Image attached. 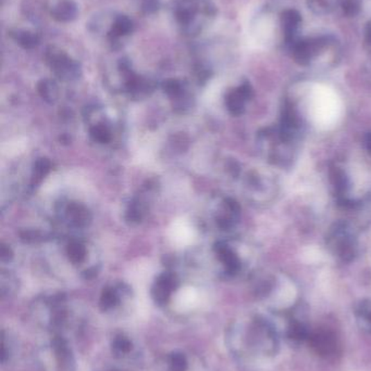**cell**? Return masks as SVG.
I'll use <instances>...</instances> for the list:
<instances>
[{"mask_svg":"<svg viewBox=\"0 0 371 371\" xmlns=\"http://www.w3.org/2000/svg\"><path fill=\"white\" fill-rule=\"evenodd\" d=\"M359 319L361 321L359 326L366 332H368L369 334H371V309L361 311Z\"/></svg>","mask_w":371,"mask_h":371,"instance_id":"44dd1931","label":"cell"},{"mask_svg":"<svg viewBox=\"0 0 371 371\" xmlns=\"http://www.w3.org/2000/svg\"><path fill=\"white\" fill-rule=\"evenodd\" d=\"M10 37L15 40V43L18 44L20 47L24 49H33L40 45V36L34 32L30 30H20V28H15L9 32Z\"/></svg>","mask_w":371,"mask_h":371,"instance_id":"4fadbf2b","label":"cell"},{"mask_svg":"<svg viewBox=\"0 0 371 371\" xmlns=\"http://www.w3.org/2000/svg\"><path fill=\"white\" fill-rule=\"evenodd\" d=\"M139 9L145 15H153L160 7V0H137Z\"/></svg>","mask_w":371,"mask_h":371,"instance_id":"ac0fdd59","label":"cell"},{"mask_svg":"<svg viewBox=\"0 0 371 371\" xmlns=\"http://www.w3.org/2000/svg\"><path fill=\"white\" fill-rule=\"evenodd\" d=\"M18 352V343L15 340V336L10 332L3 330V356H1V363L3 366L9 364L17 356Z\"/></svg>","mask_w":371,"mask_h":371,"instance_id":"5bb4252c","label":"cell"},{"mask_svg":"<svg viewBox=\"0 0 371 371\" xmlns=\"http://www.w3.org/2000/svg\"><path fill=\"white\" fill-rule=\"evenodd\" d=\"M33 321L47 336H59L72 341L83 330L81 315L67 304L42 302L33 309Z\"/></svg>","mask_w":371,"mask_h":371,"instance_id":"7a4b0ae2","label":"cell"},{"mask_svg":"<svg viewBox=\"0 0 371 371\" xmlns=\"http://www.w3.org/2000/svg\"><path fill=\"white\" fill-rule=\"evenodd\" d=\"M361 0H343L342 8L347 15H356L361 10Z\"/></svg>","mask_w":371,"mask_h":371,"instance_id":"d6986e66","label":"cell"},{"mask_svg":"<svg viewBox=\"0 0 371 371\" xmlns=\"http://www.w3.org/2000/svg\"><path fill=\"white\" fill-rule=\"evenodd\" d=\"M78 7L74 0H59L51 9V18L57 22L67 23L76 20Z\"/></svg>","mask_w":371,"mask_h":371,"instance_id":"7c38bea8","label":"cell"},{"mask_svg":"<svg viewBox=\"0 0 371 371\" xmlns=\"http://www.w3.org/2000/svg\"><path fill=\"white\" fill-rule=\"evenodd\" d=\"M169 237L172 244L183 248L189 246L195 239V231L192 225L184 219H175L169 228Z\"/></svg>","mask_w":371,"mask_h":371,"instance_id":"30bf717a","label":"cell"},{"mask_svg":"<svg viewBox=\"0 0 371 371\" xmlns=\"http://www.w3.org/2000/svg\"><path fill=\"white\" fill-rule=\"evenodd\" d=\"M200 292L195 287L184 286L178 289L167 298L168 309L178 318H187L204 307Z\"/></svg>","mask_w":371,"mask_h":371,"instance_id":"8992f818","label":"cell"},{"mask_svg":"<svg viewBox=\"0 0 371 371\" xmlns=\"http://www.w3.org/2000/svg\"><path fill=\"white\" fill-rule=\"evenodd\" d=\"M38 371H78V359L72 341L59 336H47L34 354Z\"/></svg>","mask_w":371,"mask_h":371,"instance_id":"3957f363","label":"cell"},{"mask_svg":"<svg viewBox=\"0 0 371 371\" xmlns=\"http://www.w3.org/2000/svg\"><path fill=\"white\" fill-rule=\"evenodd\" d=\"M109 350L116 361L133 364L141 361L143 349L137 338L128 332H114L109 340Z\"/></svg>","mask_w":371,"mask_h":371,"instance_id":"52a82bcc","label":"cell"},{"mask_svg":"<svg viewBox=\"0 0 371 371\" xmlns=\"http://www.w3.org/2000/svg\"><path fill=\"white\" fill-rule=\"evenodd\" d=\"M309 344L319 356L334 357L340 353L341 344L336 332L329 327H320L309 332Z\"/></svg>","mask_w":371,"mask_h":371,"instance_id":"9c48e42d","label":"cell"},{"mask_svg":"<svg viewBox=\"0 0 371 371\" xmlns=\"http://www.w3.org/2000/svg\"><path fill=\"white\" fill-rule=\"evenodd\" d=\"M342 102L332 89L325 86L313 88L309 100V116L316 126L330 129L342 116Z\"/></svg>","mask_w":371,"mask_h":371,"instance_id":"277c9868","label":"cell"},{"mask_svg":"<svg viewBox=\"0 0 371 371\" xmlns=\"http://www.w3.org/2000/svg\"><path fill=\"white\" fill-rule=\"evenodd\" d=\"M227 347L234 356L248 359L273 351L275 332L270 325L260 320L240 321L231 325L227 334Z\"/></svg>","mask_w":371,"mask_h":371,"instance_id":"6da1fadb","label":"cell"},{"mask_svg":"<svg viewBox=\"0 0 371 371\" xmlns=\"http://www.w3.org/2000/svg\"><path fill=\"white\" fill-rule=\"evenodd\" d=\"M107 371H130V370H126V369H112V370H107Z\"/></svg>","mask_w":371,"mask_h":371,"instance_id":"603a6c76","label":"cell"},{"mask_svg":"<svg viewBox=\"0 0 371 371\" xmlns=\"http://www.w3.org/2000/svg\"><path fill=\"white\" fill-rule=\"evenodd\" d=\"M309 6L317 13H327L330 9V5L327 0H309Z\"/></svg>","mask_w":371,"mask_h":371,"instance_id":"ffe728a7","label":"cell"},{"mask_svg":"<svg viewBox=\"0 0 371 371\" xmlns=\"http://www.w3.org/2000/svg\"><path fill=\"white\" fill-rule=\"evenodd\" d=\"M159 371H202V361L196 355L185 350H172L158 361Z\"/></svg>","mask_w":371,"mask_h":371,"instance_id":"ba28073f","label":"cell"},{"mask_svg":"<svg viewBox=\"0 0 371 371\" xmlns=\"http://www.w3.org/2000/svg\"><path fill=\"white\" fill-rule=\"evenodd\" d=\"M26 147V139L17 138L8 141L3 146V153L8 156H17L19 153L23 152Z\"/></svg>","mask_w":371,"mask_h":371,"instance_id":"e0dca14e","label":"cell"},{"mask_svg":"<svg viewBox=\"0 0 371 371\" xmlns=\"http://www.w3.org/2000/svg\"><path fill=\"white\" fill-rule=\"evenodd\" d=\"M134 24L133 21L128 15H118L114 18L110 30L107 33L109 43L112 44V47H120L122 38L131 35L133 33Z\"/></svg>","mask_w":371,"mask_h":371,"instance_id":"8fae6325","label":"cell"},{"mask_svg":"<svg viewBox=\"0 0 371 371\" xmlns=\"http://www.w3.org/2000/svg\"><path fill=\"white\" fill-rule=\"evenodd\" d=\"M367 36H368V39L371 42V26H369L368 30H367Z\"/></svg>","mask_w":371,"mask_h":371,"instance_id":"7402d4cb","label":"cell"},{"mask_svg":"<svg viewBox=\"0 0 371 371\" xmlns=\"http://www.w3.org/2000/svg\"><path fill=\"white\" fill-rule=\"evenodd\" d=\"M173 12L183 33L194 36L200 33L205 23L215 15L216 9L209 0H179Z\"/></svg>","mask_w":371,"mask_h":371,"instance_id":"5b68a950","label":"cell"},{"mask_svg":"<svg viewBox=\"0 0 371 371\" xmlns=\"http://www.w3.org/2000/svg\"><path fill=\"white\" fill-rule=\"evenodd\" d=\"M301 23V15L295 10H286L282 15V26L286 39L293 38L296 30Z\"/></svg>","mask_w":371,"mask_h":371,"instance_id":"9a60e30c","label":"cell"},{"mask_svg":"<svg viewBox=\"0 0 371 371\" xmlns=\"http://www.w3.org/2000/svg\"><path fill=\"white\" fill-rule=\"evenodd\" d=\"M309 332L311 330H309V327L306 325L295 323L288 326V336L294 343H302L309 338Z\"/></svg>","mask_w":371,"mask_h":371,"instance_id":"2e32d148","label":"cell"}]
</instances>
